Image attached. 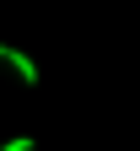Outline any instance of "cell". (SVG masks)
Wrapping results in <instances>:
<instances>
[{"label": "cell", "mask_w": 140, "mask_h": 151, "mask_svg": "<svg viewBox=\"0 0 140 151\" xmlns=\"http://www.w3.org/2000/svg\"><path fill=\"white\" fill-rule=\"evenodd\" d=\"M6 65H11L16 76H22V86H38V65L27 60V54H22V49H11V60H6Z\"/></svg>", "instance_id": "obj_1"}, {"label": "cell", "mask_w": 140, "mask_h": 151, "mask_svg": "<svg viewBox=\"0 0 140 151\" xmlns=\"http://www.w3.org/2000/svg\"><path fill=\"white\" fill-rule=\"evenodd\" d=\"M0 151H32V140H27V135H16V140H6Z\"/></svg>", "instance_id": "obj_2"}, {"label": "cell", "mask_w": 140, "mask_h": 151, "mask_svg": "<svg viewBox=\"0 0 140 151\" xmlns=\"http://www.w3.org/2000/svg\"><path fill=\"white\" fill-rule=\"evenodd\" d=\"M0 60H11V49H6V43H0Z\"/></svg>", "instance_id": "obj_3"}]
</instances>
